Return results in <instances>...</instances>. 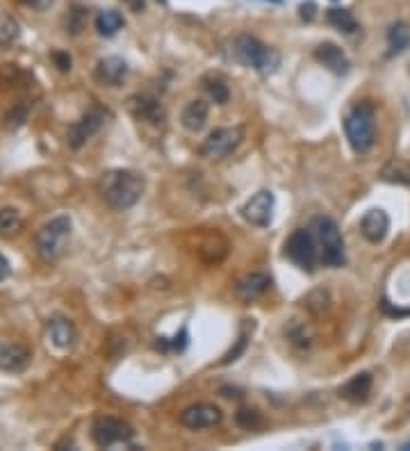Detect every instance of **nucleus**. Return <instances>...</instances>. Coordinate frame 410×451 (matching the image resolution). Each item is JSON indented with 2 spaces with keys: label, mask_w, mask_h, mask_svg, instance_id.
<instances>
[{
  "label": "nucleus",
  "mask_w": 410,
  "mask_h": 451,
  "mask_svg": "<svg viewBox=\"0 0 410 451\" xmlns=\"http://www.w3.org/2000/svg\"><path fill=\"white\" fill-rule=\"evenodd\" d=\"M146 180L133 169H109L98 178L100 199L114 210H130L142 199Z\"/></svg>",
  "instance_id": "1"
},
{
  "label": "nucleus",
  "mask_w": 410,
  "mask_h": 451,
  "mask_svg": "<svg viewBox=\"0 0 410 451\" xmlns=\"http://www.w3.org/2000/svg\"><path fill=\"white\" fill-rule=\"evenodd\" d=\"M344 133H347L349 146L356 153H367L374 146L376 137V116L374 107L367 103H358L344 116Z\"/></svg>",
  "instance_id": "2"
},
{
  "label": "nucleus",
  "mask_w": 410,
  "mask_h": 451,
  "mask_svg": "<svg viewBox=\"0 0 410 451\" xmlns=\"http://www.w3.org/2000/svg\"><path fill=\"white\" fill-rule=\"evenodd\" d=\"M69 237H71V219L67 214H60L55 219L46 221L36 230L34 249L43 263H55L57 258H62V253L69 244Z\"/></svg>",
  "instance_id": "3"
},
{
  "label": "nucleus",
  "mask_w": 410,
  "mask_h": 451,
  "mask_svg": "<svg viewBox=\"0 0 410 451\" xmlns=\"http://www.w3.org/2000/svg\"><path fill=\"white\" fill-rule=\"evenodd\" d=\"M233 50H235V57L244 67L258 71V74L269 76L281 67V55L269 46H265L260 39L251 37V34H239Z\"/></svg>",
  "instance_id": "4"
},
{
  "label": "nucleus",
  "mask_w": 410,
  "mask_h": 451,
  "mask_svg": "<svg viewBox=\"0 0 410 451\" xmlns=\"http://www.w3.org/2000/svg\"><path fill=\"white\" fill-rule=\"evenodd\" d=\"M312 226H314V237L319 242L321 263L326 267H342L347 263V256H344V239L338 223L331 217H317Z\"/></svg>",
  "instance_id": "5"
},
{
  "label": "nucleus",
  "mask_w": 410,
  "mask_h": 451,
  "mask_svg": "<svg viewBox=\"0 0 410 451\" xmlns=\"http://www.w3.org/2000/svg\"><path fill=\"white\" fill-rule=\"evenodd\" d=\"M285 258H290L299 269L312 274L317 267V237L312 235L308 228H296L285 242Z\"/></svg>",
  "instance_id": "6"
},
{
  "label": "nucleus",
  "mask_w": 410,
  "mask_h": 451,
  "mask_svg": "<svg viewBox=\"0 0 410 451\" xmlns=\"http://www.w3.org/2000/svg\"><path fill=\"white\" fill-rule=\"evenodd\" d=\"M241 142H244V128L241 126L217 128L205 137L199 153L205 160H224V157H228L230 153H235Z\"/></svg>",
  "instance_id": "7"
},
{
  "label": "nucleus",
  "mask_w": 410,
  "mask_h": 451,
  "mask_svg": "<svg viewBox=\"0 0 410 451\" xmlns=\"http://www.w3.org/2000/svg\"><path fill=\"white\" fill-rule=\"evenodd\" d=\"M91 438L96 442V447L100 449H109L114 445H128L135 438L133 426L126 424L123 419L116 417H96L91 426Z\"/></svg>",
  "instance_id": "8"
},
{
  "label": "nucleus",
  "mask_w": 410,
  "mask_h": 451,
  "mask_svg": "<svg viewBox=\"0 0 410 451\" xmlns=\"http://www.w3.org/2000/svg\"><path fill=\"white\" fill-rule=\"evenodd\" d=\"M178 421L185 428H192V431H201V428H215L224 421V410L219 408V406L210 404V402L192 404L180 412Z\"/></svg>",
  "instance_id": "9"
},
{
  "label": "nucleus",
  "mask_w": 410,
  "mask_h": 451,
  "mask_svg": "<svg viewBox=\"0 0 410 451\" xmlns=\"http://www.w3.org/2000/svg\"><path fill=\"white\" fill-rule=\"evenodd\" d=\"M105 110L102 107H91L89 112L83 114L80 119L73 123V126H69V133H67V142L71 148H83L87 142L91 140L94 135L98 133V130L102 128V123H105Z\"/></svg>",
  "instance_id": "10"
},
{
  "label": "nucleus",
  "mask_w": 410,
  "mask_h": 451,
  "mask_svg": "<svg viewBox=\"0 0 410 451\" xmlns=\"http://www.w3.org/2000/svg\"><path fill=\"white\" fill-rule=\"evenodd\" d=\"M274 192H269V189H260L258 194H253L251 199H248L244 206H241V217L255 226V228H267L269 223L274 219Z\"/></svg>",
  "instance_id": "11"
},
{
  "label": "nucleus",
  "mask_w": 410,
  "mask_h": 451,
  "mask_svg": "<svg viewBox=\"0 0 410 451\" xmlns=\"http://www.w3.org/2000/svg\"><path fill=\"white\" fill-rule=\"evenodd\" d=\"M128 112L135 116L137 121H146V123H158L164 121V107L155 96H149V94H135V96L128 98Z\"/></svg>",
  "instance_id": "12"
},
{
  "label": "nucleus",
  "mask_w": 410,
  "mask_h": 451,
  "mask_svg": "<svg viewBox=\"0 0 410 451\" xmlns=\"http://www.w3.org/2000/svg\"><path fill=\"white\" fill-rule=\"evenodd\" d=\"M32 360L30 349L23 344H17V342H0V372H10V374H21L25 372L28 365Z\"/></svg>",
  "instance_id": "13"
},
{
  "label": "nucleus",
  "mask_w": 410,
  "mask_h": 451,
  "mask_svg": "<svg viewBox=\"0 0 410 451\" xmlns=\"http://www.w3.org/2000/svg\"><path fill=\"white\" fill-rule=\"evenodd\" d=\"M269 285H272V278H269L265 272L244 274L235 283V296L241 303H253L255 299H260V296L267 292Z\"/></svg>",
  "instance_id": "14"
},
{
  "label": "nucleus",
  "mask_w": 410,
  "mask_h": 451,
  "mask_svg": "<svg viewBox=\"0 0 410 451\" xmlns=\"http://www.w3.org/2000/svg\"><path fill=\"white\" fill-rule=\"evenodd\" d=\"M314 60H317L319 64H324V67L335 76H347L349 69H351L349 57L344 55V50L333 41L319 43V46L314 48Z\"/></svg>",
  "instance_id": "15"
},
{
  "label": "nucleus",
  "mask_w": 410,
  "mask_h": 451,
  "mask_svg": "<svg viewBox=\"0 0 410 451\" xmlns=\"http://www.w3.org/2000/svg\"><path fill=\"white\" fill-rule=\"evenodd\" d=\"M360 232L369 244L383 242L387 237V232H390V217H387L385 210H380V208L369 210L360 221Z\"/></svg>",
  "instance_id": "16"
},
{
  "label": "nucleus",
  "mask_w": 410,
  "mask_h": 451,
  "mask_svg": "<svg viewBox=\"0 0 410 451\" xmlns=\"http://www.w3.org/2000/svg\"><path fill=\"white\" fill-rule=\"evenodd\" d=\"M128 76V64L121 57H105L96 64L94 78L105 87H119Z\"/></svg>",
  "instance_id": "17"
},
{
  "label": "nucleus",
  "mask_w": 410,
  "mask_h": 451,
  "mask_svg": "<svg viewBox=\"0 0 410 451\" xmlns=\"http://www.w3.org/2000/svg\"><path fill=\"white\" fill-rule=\"evenodd\" d=\"M48 338L57 349L67 351V349H71L73 344H76L78 333H76V326L71 324V319L57 315V317L48 319Z\"/></svg>",
  "instance_id": "18"
},
{
  "label": "nucleus",
  "mask_w": 410,
  "mask_h": 451,
  "mask_svg": "<svg viewBox=\"0 0 410 451\" xmlns=\"http://www.w3.org/2000/svg\"><path fill=\"white\" fill-rule=\"evenodd\" d=\"M371 374L369 372H360L356 376H351L347 383L340 388V397L347 399L351 404H365L371 395Z\"/></svg>",
  "instance_id": "19"
},
{
  "label": "nucleus",
  "mask_w": 410,
  "mask_h": 451,
  "mask_svg": "<svg viewBox=\"0 0 410 451\" xmlns=\"http://www.w3.org/2000/svg\"><path fill=\"white\" fill-rule=\"evenodd\" d=\"M208 116H210V105L205 100L196 98L185 105V110L180 114V121L189 133H199V130L205 128V123H208Z\"/></svg>",
  "instance_id": "20"
},
{
  "label": "nucleus",
  "mask_w": 410,
  "mask_h": 451,
  "mask_svg": "<svg viewBox=\"0 0 410 451\" xmlns=\"http://www.w3.org/2000/svg\"><path fill=\"white\" fill-rule=\"evenodd\" d=\"M387 53L390 55H401L410 48V28L404 21L394 23L390 30H387Z\"/></svg>",
  "instance_id": "21"
},
{
  "label": "nucleus",
  "mask_w": 410,
  "mask_h": 451,
  "mask_svg": "<svg viewBox=\"0 0 410 451\" xmlns=\"http://www.w3.org/2000/svg\"><path fill=\"white\" fill-rule=\"evenodd\" d=\"M285 336H288V340L299 349H308L314 340V333L310 326L299 322V319H292V322L285 326Z\"/></svg>",
  "instance_id": "22"
},
{
  "label": "nucleus",
  "mask_w": 410,
  "mask_h": 451,
  "mask_svg": "<svg viewBox=\"0 0 410 451\" xmlns=\"http://www.w3.org/2000/svg\"><path fill=\"white\" fill-rule=\"evenodd\" d=\"M23 217L17 208H3L0 210V237H14L23 230Z\"/></svg>",
  "instance_id": "23"
},
{
  "label": "nucleus",
  "mask_w": 410,
  "mask_h": 451,
  "mask_svg": "<svg viewBox=\"0 0 410 451\" xmlns=\"http://www.w3.org/2000/svg\"><path fill=\"white\" fill-rule=\"evenodd\" d=\"M328 23L333 28H338L344 34H351L358 30L356 16L349 10H344V7H331V10H328Z\"/></svg>",
  "instance_id": "24"
},
{
  "label": "nucleus",
  "mask_w": 410,
  "mask_h": 451,
  "mask_svg": "<svg viewBox=\"0 0 410 451\" xmlns=\"http://www.w3.org/2000/svg\"><path fill=\"white\" fill-rule=\"evenodd\" d=\"M123 28V16L114 10H105L96 16V30L102 34V37H114Z\"/></svg>",
  "instance_id": "25"
},
{
  "label": "nucleus",
  "mask_w": 410,
  "mask_h": 451,
  "mask_svg": "<svg viewBox=\"0 0 410 451\" xmlns=\"http://www.w3.org/2000/svg\"><path fill=\"white\" fill-rule=\"evenodd\" d=\"M251 333H253V319H244V326H241V331H239L237 344H235V349H230V351L224 355L222 365H230V362H235L239 355L246 351L248 340H251Z\"/></svg>",
  "instance_id": "26"
},
{
  "label": "nucleus",
  "mask_w": 410,
  "mask_h": 451,
  "mask_svg": "<svg viewBox=\"0 0 410 451\" xmlns=\"http://www.w3.org/2000/svg\"><path fill=\"white\" fill-rule=\"evenodd\" d=\"M19 34H21V30H19L17 21H14L12 16H7V14H3V16H0V48L12 46V43L19 39Z\"/></svg>",
  "instance_id": "27"
},
{
  "label": "nucleus",
  "mask_w": 410,
  "mask_h": 451,
  "mask_svg": "<svg viewBox=\"0 0 410 451\" xmlns=\"http://www.w3.org/2000/svg\"><path fill=\"white\" fill-rule=\"evenodd\" d=\"M208 91H210V96L215 98V103H219V105H224V103H228V98H230V91H228V87H226L222 80H210L208 85Z\"/></svg>",
  "instance_id": "28"
},
{
  "label": "nucleus",
  "mask_w": 410,
  "mask_h": 451,
  "mask_svg": "<svg viewBox=\"0 0 410 451\" xmlns=\"http://www.w3.org/2000/svg\"><path fill=\"white\" fill-rule=\"evenodd\" d=\"M237 424H239L241 428H258V426L262 424L260 412L253 410V408H239V412H237Z\"/></svg>",
  "instance_id": "29"
},
{
  "label": "nucleus",
  "mask_w": 410,
  "mask_h": 451,
  "mask_svg": "<svg viewBox=\"0 0 410 451\" xmlns=\"http://www.w3.org/2000/svg\"><path fill=\"white\" fill-rule=\"evenodd\" d=\"M53 62L57 64V69L60 71H71V57L67 53H62V50H55Z\"/></svg>",
  "instance_id": "30"
},
{
  "label": "nucleus",
  "mask_w": 410,
  "mask_h": 451,
  "mask_svg": "<svg viewBox=\"0 0 410 451\" xmlns=\"http://www.w3.org/2000/svg\"><path fill=\"white\" fill-rule=\"evenodd\" d=\"M23 5H28V7H32V10H48L50 5L55 3V0H21Z\"/></svg>",
  "instance_id": "31"
},
{
  "label": "nucleus",
  "mask_w": 410,
  "mask_h": 451,
  "mask_svg": "<svg viewBox=\"0 0 410 451\" xmlns=\"http://www.w3.org/2000/svg\"><path fill=\"white\" fill-rule=\"evenodd\" d=\"M314 3H303L301 7H299V12H301V19H305V21H312L314 19Z\"/></svg>",
  "instance_id": "32"
},
{
  "label": "nucleus",
  "mask_w": 410,
  "mask_h": 451,
  "mask_svg": "<svg viewBox=\"0 0 410 451\" xmlns=\"http://www.w3.org/2000/svg\"><path fill=\"white\" fill-rule=\"evenodd\" d=\"M121 3L126 5L130 12H135V14H139V12L146 10V3H144V0H121Z\"/></svg>",
  "instance_id": "33"
},
{
  "label": "nucleus",
  "mask_w": 410,
  "mask_h": 451,
  "mask_svg": "<svg viewBox=\"0 0 410 451\" xmlns=\"http://www.w3.org/2000/svg\"><path fill=\"white\" fill-rule=\"evenodd\" d=\"M12 274V267H10V260H7L3 253H0V280H5L7 276Z\"/></svg>",
  "instance_id": "34"
},
{
  "label": "nucleus",
  "mask_w": 410,
  "mask_h": 451,
  "mask_svg": "<svg viewBox=\"0 0 410 451\" xmlns=\"http://www.w3.org/2000/svg\"><path fill=\"white\" fill-rule=\"evenodd\" d=\"M401 449H410V442H406V445H404V447H401Z\"/></svg>",
  "instance_id": "35"
},
{
  "label": "nucleus",
  "mask_w": 410,
  "mask_h": 451,
  "mask_svg": "<svg viewBox=\"0 0 410 451\" xmlns=\"http://www.w3.org/2000/svg\"><path fill=\"white\" fill-rule=\"evenodd\" d=\"M272 3H281V0H272Z\"/></svg>",
  "instance_id": "36"
},
{
  "label": "nucleus",
  "mask_w": 410,
  "mask_h": 451,
  "mask_svg": "<svg viewBox=\"0 0 410 451\" xmlns=\"http://www.w3.org/2000/svg\"><path fill=\"white\" fill-rule=\"evenodd\" d=\"M162 3H166V0H162Z\"/></svg>",
  "instance_id": "37"
}]
</instances>
